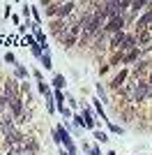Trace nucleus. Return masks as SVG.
<instances>
[{"instance_id": "obj_3", "label": "nucleus", "mask_w": 152, "mask_h": 155, "mask_svg": "<svg viewBox=\"0 0 152 155\" xmlns=\"http://www.w3.org/2000/svg\"><path fill=\"white\" fill-rule=\"evenodd\" d=\"M145 97H147V81H138L134 93H131V97H129V102H143Z\"/></svg>"}, {"instance_id": "obj_5", "label": "nucleus", "mask_w": 152, "mask_h": 155, "mask_svg": "<svg viewBox=\"0 0 152 155\" xmlns=\"http://www.w3.org/2000/svg\"><path fill=\"white\" fill-rule=\"evenodd\" d=\"M9 111H12V116H14V118H19L21 114L25 111V104H23V95L14 97V100H9Z\"/></svg>"}, {"instance_id": "obj_28", "label": "nucleus", "mask_w": 152, "mask_h": 155, "mask_svg": "<svg viewBox=\"0 0 152 155\" xmlns=\"http://www.w3.org/2000/svg\"><path fill=\"white\" fill-rule=\"evenodd\" d=\"M58 111L62 114V118H71V109L69 107H58Z\"/></svg>"}, {"instance_id": "obj_26", "label": "nucleus", "mask_w": 152, "mask_h": 155, "mask_svg": "<svg viewBox=\"0 0 152 155\" xmlns=\"http://www.w3.org/2000/svg\"><path fill=\"white\" fill-rule=\"evenodd\" d=\"M21 14H23V19H25V21H30V14H32V12H30V5H28V2H23V9H21Z\"/></svg>"}, {"instance_id": "obj_6", "label": "nucleus", "mask_w": 152, "mask_h": 155, "mask_svg": "<svg viewBox=\"0 0 152 155\" xmlns=\"http://www.w3.org/2000/svg\"><path fill=\"white\" fill-rule=\"evenodd\" d=\"M74 9H76V2H60L58 5V19H69L71 14H74Z\"/></svg>"}, {"instance_id": "obj_10", "label": "nucleus", "mask_w": 152, "mask_h": 155, "mask_svg": "<svg viewBox=\"0 0 152 155\" xmlns=\"http://www.w3.org/2000/svg\"><path fill=\"white\" fill-rule=\"evenodd\" d=\"M152 23V9L147 14H143V16H141L138 19V23H136V28H138V30H147V26H150Z\"/></svg>"}, {"instance_id": "obj_9", "label": "nucleus", "mask_w": 152, "mask_h": 155, "mask_svg": "<svg viewBox=\"0 0 152 155\" xmlns=\"http://www.w3.org/2000/svg\"><path fill=\"white\" fill-rule=\"evenodd\" d=\"M127 77H129V70H122L120 74H118V77L111 81V88H115V91H118V88H122V86H125V79H127Z\"/></svg>"}, {"instance_id": "obj_29", "label": "nucleus", "mask_w": 152, "mask_h": 155, "mask_svg": "<svg viewBox=\"0 0 152 155\" xmlns=\"http://www.w3.org/2000/svg\"><path fill=\"white\" fill-rule=\"evenodd\" d=\"M67 104H69L71 109H76V107H78V102H76V100H74L71 95H67Z\"/></svg>"}, {"instance_id": "obj_2", "label": "nucleus", "mask_w": 152, "mask_h": 155, "mask_svg": "<svg viewBox=\"0 0 152 155\" xmlns=\"http://www.w3.org/2000/svg\"><path fill=\"white\" fill-rule=\"evenodd\" d=\"M127 26V19L125 16H111L108 19V23H106V28H104V32H111V35H115V32H122V28Z\"/></svg>"}, {"instance_id": "obj_23", "label": "nucleus", "mask_w": 152, "mask_h": 155, "mask_svg": "<svg viewBox=\"0 0 152 155\" xmlns=\"http://www.w3.org/2000/svg\"><path fill=\"white\" fill-rule=\"evenodd\" d=\"M145 5H150V2H143V0H138V2H131V14L136 16V14H138V12H141V9H143Z\"/></svg>"}, {"instance_id": "obj_17", "label": "nucleus", "mask_w": 152, "mask_h": 155, "mask_svg": "<svg viewBox=\"0 0 152 155\" xmlns=\"http://www.w3.org/2000/svg\"><path fill=\"white\" fill-rule=\"evenodd\" d=\"M53 86H55V91H60V88L67 86V79H65L62 74H55V77H53Z\"/></svg>"}, {"instance_id": "obj_25", "label": "nucleus", "mask_w": 152, "mask_h": 155, "mask_svg": "<svg viewBox=\"0 0 152 155\" xmlns=\"http://www.w3.org/2000/svg\"><path fill=\"white\" fill-rule=\"evenodd\" d=\"M5 63H9V65H14V67H16V65H19V60H16V56H14V53L7 51V53H5Z\"/></svg>"}, {"instance_id": "obj_31", "label": "nucleus", "mask_w": 152, "mask_h": 155, "mask_svg": "<svg viewBox=\"0 0 152 155\" xmlns=\"http://www.w3.org/2000/svg\"><path fill=\"white\" fill-rule=\"evenodd\" d=\"M60 155H71V153H67V150H62V146H60Z\"/></svg>"}, {"instance_id": "obj_21", "label": "nucleus", "mask_w": 152, "mask_h": 155, "mask_svg": "<svg viewBox=\"0 0 152 155\" xmlns=\"http://www.w3.org/2000/svg\"><path fill=\"white\" fill-rule=\"evenodd\" d=\"M97 97H99L101 104L108 102V95H106V91H104V86H101V84H97Z\"/></svg>"}, {"instance_id": "obj_8", "label": "nucleus", "mask_w": 152, "mask_h": 155, "mask_svg": "<svg viewBox=\"0 0 152 155\" xmlns=\"http://www.w3.org/2000/svg\"><path fill=\"white\" fill-rule=\"evenodd\" d=\"M83 118H85V127L95 132V130H97V120H95V114H92L90 109H83Z\"/></svg>"}, {"instance_id": "obj_14", "label": "nucleus", "mask_w": 152, "mask_h": 155, "mask_svg": "<svg viewBox=\"0 0 152 155\" xmlns=\"http://www.w3.org/2000/svg\"><path fill=\"white\" fill-rule=\"evenodd\" d=\"M138 58H141V49H134L127 56H122V63H134V60H138Z\"/></svg>"}, {"instance_id": "obj_13", "label": "nucleus", "mask_w": 152, "mask_h": 155, "mask_svg": "<svg viewBox=\"0 0 152 155\" xmlns=\"http://www.w3.org/2000/svg\"><path fill=\"white\" fill-rule=\"evenodd\" d=\"M30 120H32V109H30V107H28V109H25V111H23V114H21V116H19V118H16V125H23V123H30Z\"/></svg>"}, {"instance_id": "obj_32", "label": "nucleus", "mask_w": 152, "mask_h": 155, "mask_svg": "<svg viewBox=\"0 0 152 155\" xmlns=\"http://www.w3.org/2000/svg\"><path fill=\"white\" fill-rule=\"evenodd\" d=\"M14 155H30V153H25V150H19V153H14Z\"/></svg>"}, {"instance_id": "obj_7", "label": "nucleus", "mask_w": 152, "mask_h": 155, "mask_svg": "<svg viewBox=\"0 0 152 155\" xmlns=\"http://www.w3.org/2000/svg\"><path fill=\"white\" fill-rule=\"evenodd\" d=\"M125 39H127V32L125 30H122V32H115V35H111V46L120 51V46L125 44Z\"/></svg>"}, {"instance_id": "obj_20", "label": "nucleus", "mask_w": 152, "mask_h": 155, "mask_svg": "<svg viewBox=\"0 0 152 155\" xmlns=\"http://www.w3.org/2000/svg\"><path fill=\"white\" fill-rule=\"evenodd\" d=\"M71 120H74V127H76V130L85 127V118H83L81 114H76V116H71Z\"/></svg>"}, {"instance_id": "obj_11", "label": "nucleus", "mask_w": 152, "mask_h": 155, "mask_svg": "<svg viewBox=\"0 0 152 155\" xmlns=\"http://www.w3.org/2000/svg\"><path fill=\"white\" fill-rule=\"evenodd\" d=\"M14 74H16V79H19V81H28V67H23L21 63L14 67Z\"/></svg>"}, {"instance_id": "obj_1", "label": "nucleus", "mask_w": 152, "mask_h": 155, "mask_svg": "<svg viewBox=\"0 0 152 155\" xmlns=\"http://www.w3.org/2000/svg\"><path fill=\"white\" fill-rule=\"evenodd\" d=\"M21 95V86L16 79H7L5 84H2V97L5 100H14V97Z\"/></svg>"}, {"instance_id": "obj_15", "label": "nucleus", "mask_w": 152, "mask_h": 155, "mask_svg": "<svg viewBox=\"0 0 152 155\" xmlns=\"http://www.w3.org/2000/svg\"><path fill=\"white\" fill-rule=\"evenodd\" d=\"M37 88H39V93H42L44 97H53V91H51V86H49V84L39 81V84H37Z\"/></svg>"}, {"instance_id": "obj_22", "label": "nucleus", "mask_w": 152, "mask_h": 155, "mask_svg": "<svg viewBox=\"0 0 152 155\" xmlns=\"http://www.w3.org/2000/svg\"><path fill=\"white\" fill-rule=\"evenodd\" d=\"M92 137H95L99 143H106V141H108V134H106V132H101V130H95V132H92Z\"/></svg>"}, {"instance_id": "obj_30", "label": "nucleus", "mask_w": 152, "mask_h": 155, "mask_svg": "<svg viewBox=\"0 0 152 155\" xmlns=\"http://www.w3.org/2000/svg\"><path fill=\"white\" fill-rule=\"evenodd\" d=\"M32 74H35V79H37V84H39V81H44V79H42V72H39V70H35Z\"/></svg>"}, {"instance_id": "obj_24", "label": "nucleus", "mask_w": 152, "mask_h": 155, "mask_svg": "<svg viewBox=\"0 0 152 155\" xmlns=\"http://www.w3.org/2000/svg\"><path fill=\"white\" fill-rule=\"evenodd\" d=\"M108 130H111V132H113V134H125V127H120V125H115V123H111V120H108Z\"/></svg>"}, {"instance_id": "obj_19", "label": "nucleus", "mask_w": 152, "mask_h": 155, "mask_svg": "<svg viewBox=\"0 0 152 155\" xmlns=\"http://www.w3.org/2000/svg\"><path fill=\"white\" fill-rule=\"evenodd\" d=\"M5 114H12L9 111V100H5V97L0 95V116H5Z\"/></svg>"}, {"instance_id": "obj_18", "label": "nucleus", "mask_w": 152, "mask_h": 155, "mask_svg": "<svg viewBox=\"0 0 152 155\" xmlns=\"http://www.w3.org/2000/svg\"><path fill=\"white\" fill-rule=\"evenodd\" d=\"M53 100L58 102V107H65V102H67V95H65L62 91H55V93H53Z\"/></svg>"}, {"instance_id": "obj_16", "label": "nucleus", "mask_w": 152, "mask_h": 155, "mask_svg": "<svg viewBox=\"0 0 152 155\" xmlns=\"http://www.w3.org/2000/svg\"><path fill=\"white\" fill-rule=\"evenodd\" d=\"M42 65H44V70H53V63H51V51L44 49V56H42Z\"/></svg>"}, {"instance_id": "obj_4", "label": "nucleus", "mask_w": 152, "mask_h": 155, "mask_svg": "<svg viewBox=\"0 0 152 155\" xmlns=\"http://www.w3.org/2000/svg\"><path fill=\"white\" fill-rule=\"evenodd\" d=\"M136 42H138L141 49H150V46H152V28H147V30H138V32H136Z\"/></svg>"}, {"instance_id": "obj_27", "label": "nucleus", "mask_w": 152, "mask_h": 155, "mask_svg": "<svg viewBox=\"0 0 152 155\" xmlns=\"http://www.w3.org/2000/svg\"><path fill=\"white\" fill-rule=\"evenodd\" d=\"M83 148H85V153H88V155H101V150L97 148V146H83Z\"/></svg>"}, {"instance_id": "obj_33", "label": "nucleus", "mask_w": 152, "mask_h": 155, "mask_svg": "<svg viewBox=\"0 0 152 155\" xmlns=\"http://www.w3.org/2000/svg\"><path fill=\"white\" fill-rule=\"evenodd\" d=\"M106 155H115V150H108V153H106Z\"/></svg>"}, {"instance_id": "obj_12", "label": "nucleus", "mask_w": 152, "mask_h": 155, "mask_svg": "<svg viewBox=\"0 0 152 155\" xmlns=\"http://www.w3.org/2000/svg\"><path fill=\"white\" fill-rule=\"evenodd\" d=\"M92 102H95V109H97V114H99V118L104 120V123H108V116H106V111H104V104L99 102V97H95Z\"/></svg>"}]
</instances>
